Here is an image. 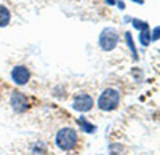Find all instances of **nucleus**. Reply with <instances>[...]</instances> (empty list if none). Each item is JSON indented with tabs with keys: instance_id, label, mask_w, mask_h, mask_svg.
<instances>
[{
	"instance_id": "1",
	"label": "nucleus",
	"mask_w": 160,
	"mask_h": 155,
	"mask_svg": "<svg viewBox=\"0 0 160 155\" xmlns=\"http://www.w3.org/2000/svg\"><path fill=\"white\" fill-rule=\"evenodd\" d=\"M55 143H56V147L62 152H69V150L75 149V146L78 143L77 130L75 128H71V126L61 128L55 136Z\"/></svg>"
},
{
	"instance_id": "2",
	"label": "nucleus",
	"mask_w": 160,
	"mask_h": 155,
	"mask_svg": "<svg viewBox=\"0 0 160 155\" xmlns=\"http://www.w3.org/2000/svg\"><path fill=\"white\" fill-rule=\"evenodd\" d=\"M120 43V34L115 27H104L99 32L98 37V46L104 51V53H109L114 51Z\"/></svg>"
},
{
	"instance_id": "3",
	"label": "nucleus",
	"mask_w": 160,
	"mask_h": 155,
	"mask_svg": "<svg viewBox=\"0 0 160 155\" xmlns=\"http://www.w3.org/2000/svg\"><path fill=\"white\" fill-rule=\"evenodd\" d=\"M120 104V93L117 88H106L102 90V93L99 94L98 101H96V106L104 110V112H112L118 107Z\"/></svg>"
},
{
	"instance_id": "4",
	"label": "nucleus",
	"mask_w": 160,
	"mask_h": 155,
	"mask_svg": "<svg viewBox=\"0 0 160 155\" xmlns=\"http://www.w3.org/2000/svg\"><path fill=\"white\" fill-rule=\"evenodd\" d=\"M10 77H11V82L18 85V86H24L31 82V70L28 66H24V64H18L11 69L10 72Z\"/></svg>"
},
{
	"instance_id": "5",
	"label": "nucleus",
	"mask_w": 160,
	"mask_h": 155,
	"mask_svg": "<svg viewBox=\"0 0 160 155\" xmlns=\"http://www.w3.org/2000/svg\"><path fill=\"white\" fill-rule=\"evenodd\" d=\"M72 107L77 110V112H90L93 107H95V99H93L88 93H78L74 96V101H72Z\"/></svg>"
},
{
	"instance_id": "6",
	"label": "nucleus",
	"mask_w": 160,
	"mask_h": 155,
	"mask_svg": "<svg viewBox=\"0 0 160 155\" xmlns=\"http://www.w3.org/2000/svg\"><path fill=\"white\" fill-rule=\"evenodd\" d=\"M10 106L16 114H22L29 109V99L21 91H13L10 94Z\"/></svg>"
},
{
	"instance_id": "7",
	"label": "nucleus",
	"mask_w": 160,
	"mask_h": 155,
	"mask_svg": "<svg viewBox=\"0 0 160 155\" xmlns=\"http://www.w3.org/2000/svg\"><path fill=\"white\" fill-rule=\"evenodd\" d=\"M123 38H125V43H127V46H128V50H130V53H131L133 59L138 61V50H136V45H135V40H133L131 32L127 31V32L123 34Z\"/></svg>"
},
{
	"instance_id": "8",
	"label": "nucleus",
	"mask_w": 160,
	"mask_h": 155,
	"mask_svg": "<svg viewBox=\"0 0 160 155\" xmlns=\"http://www.w3.org/2000/svg\"><path fill=\"white\" fill-rule=\"evenodd\" d=\"M77 126H78V130H82L85 133H90V134H93V133L96 131V126L93 125V123H90L85 117H78L77 119Z\"/></svg>"
},
{
	"instance_id": "9",
	"label": "nucleus",
	"mask_w": 160,
	"mask_h": 155,
	"mask_svg": "<svg viewBox=\"0 0 160 155\" xmlns=\"http://www.w3.org/2000/svg\"><path fill=\"white\" fill-rule=\"evenodd\" d=\"M10 22H11V11L5 5H0V29L7 27Z\"/></svg>"
},
{
	"instance_id": "10",
	"label": "nucleus",
	"mask_w": 160,
	"mask_h": 155,
	"mask_svg": "<svg viewBox=\"0 0 160 155\" xmlns=\"http://www.w3.org/2000/svg\"><path fill=\"white\" fill-rule=\"evenodd\" d=\"M131 26H133L135 29H138L139 32H142V31H148V29H149V24L146 22V21H141V19H138V18L131 19Z\"/></svg>"
},
{
	"instance_id": "11",
	"label": "nucleus",
	"mask_w": 160,
	"mask_h": 155,
	"mask_svg": "<svg viewBox=\"0 0 160 155\" xmlns=\"http://www.w3.org/2000/svg\"><path fill=\"white\" fill-rule=\"evenodd\" d=\"M139 43H141V46H148L151 43V31L149 29L139 32Z\"/></svg>"
},
{
	"instance_id": "12",
	"label": "nucleus",
	"mask_w": 160,
	"mask_h": 155,
	"mask_svg": "<svg viewBox=\"0 0 160 155\" xmlns=\"http://www.w3.org/2000/svg\"><path fill=\"white\" fill-rule=\"evenodd\" d=\"M158 37H160V29L158 26H155L154 31L151 32V42H158Z\"/></svg>"
},
{
	"instance_id": "13",
	"label": "nucleus",
	"mask_w": 160,
	"mask_h": 155,
	"mask_svg": "<svg viewBox=\"0 0 160 155\" xmlns=\"http://www.w3.org/2000/svg\"><path fill=\"white\" fill-rule=\"evenodd\" d=\"M130 2L136 3V5H144V0H130Z\"/></svg>"
},
{
	"instance_id": "14",
	"label": "nucleus",
	"mask_w": 160,
	"mask_h": 155,
	"mask_svg": "<svg viewBox=\"0 0 160 155\" xmlns=\"http://www.w3.org/2000/svg\"><path fill=\"white\" fill-rule=\"evenodd\" d=\"M104 2L108 3V5H111V7H114V5H115V0H104Z\"/></svg>"
}]
</instances>
